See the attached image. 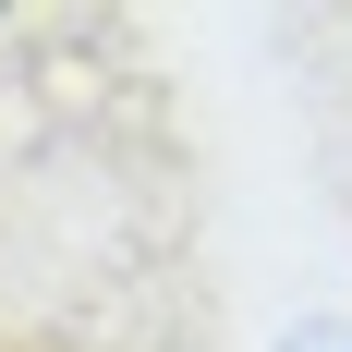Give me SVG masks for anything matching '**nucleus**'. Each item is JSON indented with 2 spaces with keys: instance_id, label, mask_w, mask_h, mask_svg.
Instances as JSON below:
<instances>
[{
  "instance_id": "nucleus-1",
  "label": "nucleus",
  "mask_w": 352,
  "mask_h": 352,
  "mask_svg": "<svg viewBox=\"0 0 352 352\" xmlns=\"http://www.w3.org/2000/svg\"><path fill=\"white\" fill-rule=\"evenodd\" d=\"M280 352H352V328H292Z\"/></svg>"
}]
</instances>
